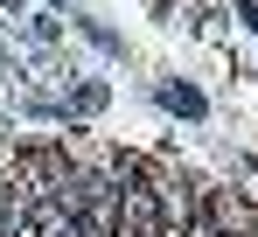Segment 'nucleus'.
<instances>
[{
	"label": "nucleus",
	"instance_id": "f257e3e1",
	"mask_svg": "<svg viewBox=\"0 0 258 237\" xmlns=\"http://www.w3.org/2000/svg\"><path fill=\"white\" fill-rule=\"evenodd\" d=\"M7 174H21L35 202H49V196H77V167H70V154H63L56 140H28V147H14Z\"/></svg>",
	"mask_w": 258,
	"mask_h": 237
},
{
	"label": "nucleus",
	"instance_id": "f03ea898",
	"mask_svg": "<svg viewBox=\"0 0 258 237\" xmlns=\"http://www.w3.org/2000/svg\"><path fill=\"white\" fill-rule=\"evenodd\" d=\"M119 202H126V189L112 174H77V230L84 237H119Z\"/></svg>",
	"mask_w": 258,
	"mask_h": 237
},
{
	"label": "nucleus",
	"instance_id": "7ed1b4c3",
	"mask_svg": "<svg viewBox=\"0 0 258 237\" xmlns=\"http://www.w3.org/2000/svg\"><path fill=\"white\" fill-rule=\"evenodd\" d=\"M28 223H35V196H28V182L0 167V237H28Z\"/></svg>",
	"mask_w": 258,
	"mask_h": 237
},
{
	"label": "nucleus",
	"instance_id": "20e7f679",
	"mask_svg": "<svg viewBox=\"0 0 258 237\" xmlns=\"http://www.w3.org/2000/svg\"><path fill=\"white\" fill-rule=\"evenodd\" d=\"M161 98H168L174 112H188V118H203V91H188V84H168V91H161Z\"/></svg>",
	"mask_w": 258,
	"mask_h": 237
}]
</instances>
